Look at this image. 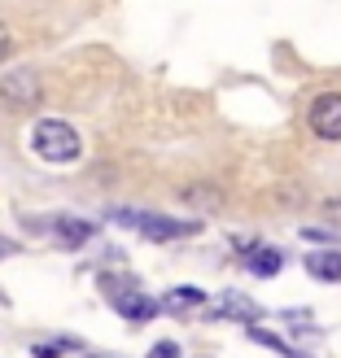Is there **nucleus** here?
<instances>
[{
  "label": "nucleus",
  "instance_id": "obj_1",
  "mask_svg": "<svg viewBox=\"0 0 341 358\" xmlns=\"http://www.w3.org/2000/svg\"><path fill=\"white\" fill-rule=\"evenodd\" d=\"M31 149L48 166H70V162H79V157H83V140H79V131L70 127V122L40 118L31 127Z\"/></svg>",
  "mask_w": 341,
  "mask_h": 358
},
{
  "label": "nucleus",
  "instance_id": "obj_2",
  "mask_svg": "<svg viewBox=\"0 0 341 358\" xmlns=\"http://www.w3.org/2000/svg\"><path fill=\"white\" fill-rule=\"evenodd\" d=\"M110 219L123 227H136L149 241H179V236H197L202 231V223H175V219L153 214V210H110Z\"/></svg>",
  "mask_w": 341,
  "mask_h": 358
},
{
  "label": "nucleus",
  "instance_id": "obj_3",
  "mask_svg": "<svg viewBox=\"0 0 341 358\" xmlns=\"http://www.w3.org/2000/svg\"><path fill=\"white\" fill-rule=\"evenodd\" d=\"M40 79L31 75V70H13V75L0 79V105L13 114H31L35 105H40Z\"/></svg>",
  "mask_w": 341,
  "mask_h": 358
},
{
  "label": "nucleus",
  "instance_id": "obj_4",
  "mask_svg": "<svg viewBox=\"0 0 341 358\" xmlns=\"http://www.w3.org/2000/svg\"><path fill=\"white\" fill-rule=\"evenodd\" d=\"M307 122L319 140H341V92H324L311 101Z\"/></svg>",
  "mask_w": 341,
  "mask_h": 358
},
{
  "label": "nucleus",
  "instance_id": "obj_5",
  "mask_svg": "<svg viewBox=\"0 0 341 358\" xmlns=\"http://www.w3.org/2000/svg\"><path fill=\"white\" fill-rule=\"evenodd\" d=\"M110 306H114L123 319H132V324H145V319H153V315H158V301H153V297H145L140 289H132V293L114 297Z\"/></svg>",
  "mask_w": 341,
  "mask_h": 358
},
{
  "label": "nucleus",
  "instance_id": "obj_6",
  "mask_svg": "<svg viewBox=\"0 0 341 358\" xmlns=\"http://www.w3.org/2000/svg\"><path fill=\"white\" fill-rule=\"evenodd\" d=\"M92 223H83V219H57V223H53V236H57L66 249H79V245H88V241H92Z\"/></svg>",
  "mask_w": 341,
  "mask_h": 358
},
{
  "label": "nucleus",
  "instance_id": "obj_7",
  "mask_svg": "<svg viewBox=\"0 0 341 358\" xmlns=\"http://www.w3.org/2000/svg\"><path fill=\"white\" fill-rule=\"evenodd\" d=\"M210 293L206 289H197V284H179V289L167 293V310H197V306H206Z\"/></svg>",
  "mask_w": 341,
  "mask_h": 358
},
{
  "label": "nucleus",
  "instance_id": "obj_8",
  "mask_svg": "<svg viewBox=\"0 0 341 358\" xmlns=\"http://www.w3.org/2000/svg\"><path fill=\"white\" fill-rule=\"evenodd\" d=\"M307 271L315 280H324V284H337L341 280V254H337V249H328V254H311L307 258Z\"/></svg>",
  "mask_w": 341,
  "mask_h": 358
},
{
  "label": "nucleus",
  "instance_id": "obj_9",
  "mask_svg": "<svg viewBox=\"0 0 341 358\" xmlns=\"http://www.w3.org/2000/svg\"><path fill=\"white\" fill-rule=\"evenodd\" d=\"M245 266H249V271H254V275H280V266H284V258H280V249H254V254H249L245 258Z\"/></svg>",
  "mask_w": 341,
  "mask_h": 358
},
{
  "label": "nucleus",
  "instance_id": "obj_10",
  "mask_svg": "<svg viewBox=\"0 0 341 358\" xmlns=\"http://www.w3.org/2000/svg\"><path fill=\"white\" fill-rule=\"evenodd\" d=\"M249 336H254L258 345H272V350H276V354H284V358H302V354H298L293 345H284L280 336H272V332H263V328H249Z\"/></svg>",
  "mask_w": 341,
  "mask_h": 358
},
{
  "label": "nucleus",
  "instance_id": "obj_11",
  "mask_svg": "<svg viewBox=\"0 0 341 358\" xmlns=\"http://www.w3.org/2000/svg\"><path fill=\"white\" fill-rule=\"evenodd\" d=\"M184 196L193 206H210V210H219V192H197V188H184Z\"/></svg>",
  "mask_w": 341,
  "mask_h": 358
},
{
  "label": "nucleus",
  "instance_id": "obj_12",
  "mask_svg": "<svg viewBox=\"0 0 341 358\" xmlns=\"http://www.w3.org/2000/svg\"><path fill=\"white\" fill-rule=\"evenodd\" d=\"M13 57V35H9V27L5 22H0V66H5Z\"/></svg>",
  "mask_w": 341,
  "mask_h": 358
},
{
  "label": "nucleus",
  "instance_id": "obj_13",
  "mask_svg": "<svg viewBox=\"0 0 341 358\" xmlns=\"http://www.w3.org/2000/svg\"><path fill=\"white\" fill-rule=\"evenodd\" d=\"M145 358H179V345H175V341H158Z\"/></svg>",
  "mask_w": 341,
  "mask_h": 358
},
{
  "label": "nucleus",
  "instance_id": "obj_14",
  "mask_svg": "<svg viewBox=\"0 0 341 358\" xmlns=\"http://www.w3.org/2000/svg\"><path fill=\"white\" fill-rule=\"evenodd\" d=\"M31 354H35V358H57V345H35Z\"/></svg>",
  "mask_w": 341,
  "mask_h": 358
}]
</instances>
